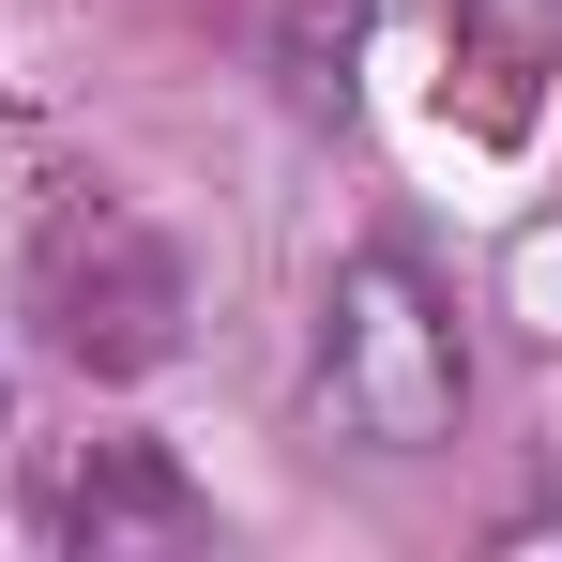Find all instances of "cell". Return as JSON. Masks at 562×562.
<instances>
[{"label": "cell", "instance_id": "3", "mask_svg": "<svg viewBox=\"0 0 562 562\" xmlns=\"http://www.w3.org/2000/svg\"><path fill=\"white\" fill-rule=\"evenodd\" d=\"M457 61L486 77V122H532V77H562V0H457Z\"/></svg>", "mask_w": 562, "mask_h": 562}, {"label": "cell", "instance_id": "2", "mask_svg": "<svg viewBox=\"0 0 562 562\" xmlns=\"http://www.w3.org/2000/svg\"><path fill=\"white\" fill-rule=\"evenodd\" d=\"M46 335H61V366H92V380L168 366V335H183V259L153 244V213L77 198V213L46 228Z\"/></svg>", "mask_w": 562, "mask_h": 562}, {"label": "cell", "instance_id": "4", "mask_svg": "<svg viewBox=\"0 0 562 562\" xmlns=\"http://www.w3.org/2000/svg\"><path fill=\"white\" fill-rule=\"evenodd\" d=\"M259 15V46H274V77L304 106H335L350 92V31H366V0H244Z\"/></svg>", "mask_w": 562, "mask_h": 562}, {"label": "cell", "instance_id": "5", "mask_svg": "<svg viewBox=\"0 0 562 562\" xmlns=\"http://www.w3.org/2000/svg\"><path fill=\"white\" fill-rule=\"evenodd\" d=\"M77 532H92V548H106V532H198V502H183L153 457H137V441H122V457L77 486Z\"/></svg>", "mask_w": 562, "mask_h": 562}, {"label": "cell", "instance_id": "1", "mask_svg": "<svg viewBox=\"0 0 562 562\" xmlns=\"http://www.w3.org/2000/svg\"><path fill=\"white\" fill-rule=\"evenodd\" d=\"M457 319H441V289L411 274V259H350V274L319 289V426L335 441H366V457H426V441H457Z\"/></svg>", "mask_w": 562, "mask_h": 562}]
</instances>
